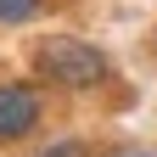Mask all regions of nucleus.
Listing matches in <instances>:
<instances>
[{"label": "nucleus", "mask_w": 157, "mask_h": 157, "mask_svg": "<svg viewBox=\"0 0 157 157\" xmlns=\"http://www.w3.org/2000/svg\"><path fill=\"white\" fill-rule=\"evenodd\" d=\"M34 67L56 90H101L112 78L107 51H95L90 39H78V34H45L34 45Z\"/></svg>", "instance_id": "f257e3e1"}, {"label": "nucleus", "mask_w": 157, "mask_h": 157, "mask_svg": "<svg viewBox=\"0 0 157 157\" xmlns=\"http://www.w3.org/2000/svg\"><path fill=\"white\" fill-rule=\"evenodd\" d=\"M45 118V101H39V84L28 78H0V146L28 140Z\"/></svg>", "instance_id": "f03ea898"}, {"label": "nucleus", "mask_w": 157, "mask_h": 157, "mask_svg": "<svg viewBox=\"0 0 157 157\" xmlns=\"http://www.w3.org/2000/svg\"><path fill=\"white\" fill-rule=\"evenodd\" d=\"M45 11V0H0V28H17V23H34Z\"/></svg>", "instance_id": "7ed1b4c3"}, {"label": "nucleus", "mask_w": 157, "mask_h": 157, "mask_svg": "<svg viewBox=\"0 0 157 157\" xmlns=\"http://www.w3.org/2000/svg\"><path fill=\"white\" fill-rule=\"evenodd\" d=\"M34 157H90V146L84 140H51L45 151H34Z\"/></svg>", "instance_id": "20e7f679"}, {"label": "nucleus", "mask_w": 157, "mask_h": 157, "mask_svg": "<svg viewBox=\"0 0 157 157\" xmlns=\"http://www.w3.org/2000/svg\"><path fill=\"white\" fill-rule=\"evenodd\" d=\"M107 157H157V146H118V151H107Z\"/></svg>", "instance_id": "39448f33"}]
</instances>
